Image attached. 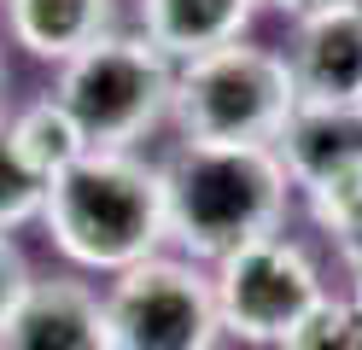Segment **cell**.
Returning <instances> with one entry per match:
<instances>
[{"label": "cell", "mask_w": 362, "mask_h": 350, "mask_svg": "<svg viewBox=\"0 0 362 350\" xmlns=\"http://www.w3.org/2000/svg\"><path fill=\"white\" fill-rule=\"evenodd\" d=\"M47 240L82 269L123 274L158 257L170 240V204H164V170L134 152H82L71 170H59L41 199Z\"/></svg>", "instance_id": "6da1fadb"}, {"label": "cell", "mask_w": 362, "mask_h": 350, "mask_svg": "<svg viewBox=\"0 0 362 350\" xmlns=\"http://www.w3.org/2000/svg\"><path fill=\"white\" fill-rule=\"evenodd\" d=\"M164 170L170 240L193 263H222L228 251L269 240L286 222L292 175L275 146H187Z\"/></svg>", "instance_id": "7a4b0ae2"}, {"label": "cell", "mask_w": 362, "mask_h": 350, "mask_svg": "<svg viewBox=\"0 0 362 350\" xmlns=\"http://www.w3.org/2000/svg\"><path fill=\"white\" fill-rule=\"evenodd\" d=\"M298 105V82L281 47L228 41L175 64V105L187 146H275Z\"/></svg>", "instance_id": "3957f363"}, {"label": "cell", "mask_w": 362, "mask_h": 350, "mask_svg": "<svg viewBox=\"0 0 362 350\" xmlns=\"http://www.w3.org/2000/svg\"><path fill=\"white\" fill-rule=\"evenodd\" d=\"M53 93L76 117L88 146L134 152V140L158 129L175 105V59L141 30H105L71 64H59Z\"/></svg>", "instance_id": "277c9868"}, {"label": "cell", "mask_w": 362, "mask_h": 350, "mask_svg": "<svg viewBox=\"0 0 362 350\" xmlns=\"http://www.w3.org/2000/svg\"><path fill=\"white\" fill-rule=\"evenodd\" d=\"M211 292H216V321L252 344H281L327 298L310 251L298 240H286V233H269V240L228 251L216 263Z\"/></svg>", "instance_id": "5b68a950"}, {"label": "cell", "mask_w": 362, "mask_h": 350, "mask_svg": "<svg viewBox=\"0 0 362 350\" xmlns=\"http://www.w3.org/2000/svg\"><path fill=\"white\" fill-rule=\"evenodd\" d=\"M111 350H211L216 344V292L181 257H146L111 280L105 298Z\"/></svg>", "instance_id": "8992f818"}, {"label": "cell", "mask_w": 362, "mask_h": 350, "mask_svg": "<svg viewBox=\"0 0 362 350\" xmlns=\"http://www.w3.org/2000/svg\"><path fill=\"white\" fill-rule=\"evenodd\" d=\"M298 100H327V105H356L362 93V0L298 18L286 47Z\"/></svg>", "instance_id": "52a82bcc"}, {"label": "cell", "mask_w": 362, "mask_h": 350, "mask_svg": "<svg viewBox=\"0 0 362 350\" xmlns=\"http://www.w3.org/2000/svg\"><path fill=\"white\" fill-rule=\"evenodd\" d=\"M0 350H111L105 303L76 280H35L0 327Z\"/></svg>", "instance_id": "ba28073f"}, {"label": "cell", "mask_w": 362, "mask_h": 350, "mask_svg": "<svg viewBox=\"0 0 362 350\" xmlns=\"http://www.w3.org/2000/svg\"><path fill=\"white\" fill-rule=\"evenodd\" d=\"M257 12H263V0H141V23L134 30L152 35L181 64V59L211 53V47L245 41Z\"/></svg>", "instance_id": "9c48e42d"}, {"label": "cell", "mask_w": 362, "mask_h": 350, "mask_svg": "<svg viewBox=\"0 0 362 350\" xmlns=\"http://www.w3.org/2000/svg\"><path fill=\"white\" fill-rule=\"evenodd\" d=\"M105 30H117V0H6V35L30 59L71 64Z\"/></svg>", "instance_id": "30bf717a"}, {"label": "cell", "mask_w": 362, "mask_h": 350, "mask_svg": "<svg viewBox=\"0 0 362 350\" xmlns=\"http://www.w3.org/2000/svg\"><path fill=\"white\" fill-rule=\"evenodd\" d=\"M275 152L286 163L292 187H315L327 170H339V163H351L362 152V117H356V105L298 100L286 129L275 134Z\"/></svg>", "instance_id": "8fae6325"}, {"label": "cell", "mask_w": 362, "mask_h": 350, "mask_svg": "<svg viewBox=\"0 0 362 350\" xmlns=\"http://www.w3.org/2000/svg\"><path fill=\"white\" fill-rule=\"evenodd\" d=\"M6 129H12L18 158H24L30 175H41V181H53L59 170H71L82 152H94V146H88V134L76 129V117L59 105V93H41V100L18 105Z\"/></svg>", "instance_id": "7c38bea8"}, {"label": "cell", "mask_w": 362, "mask_h": 350, "mask_svg": "<svg viewBox=\"0 0 362 350\" xmlns=\"http://www.w3.org/2000/svg\"><path fill=\"white\" fill-rule=\"evenodd\" d=\"M304 199H310L315 228L327 240H339L345 257H356L362 251V152L351 163H339V170H327L315 187H304Z\"/></svg>", "instance_id": "4fadbf2b"}, {"label": "cell", "mask_w": 362, "mask_h": 350, "mask_svg": "<svg viewBox=\"0 0 362 350\" xmlns=\"http://www.w3.org/2000/svg\"><path fill=\"white\" fill-rule=\"evenodd\" d=\"M281 350H362V310L351 298H322L281 339Z\"/></svg>", "instance_id": "5bb4252c"}, {"label": "cell", "mask_w": 362, "mask_h": 350, "mask_svg": "<svg viewBox=\"0 0 362 350\" xmlns=\"http://www.w3.org/2000/svg\"><path fill=\"white\" fill-rule=\"evenodd\" d=\"M41 199H47V181L30 175V163L18 158V146H12L6 117H0V233H12V228H24L30 216H41Z\"/></svg>", "instance_id": "9a60e30c"}, {"label": "cell", "mask_w": 362, "mask_h": 350, "mask_svg": "<svg viewBox=\"0 0 362 350\" xmlns=\"http://www.w3.org/2000/svg\"><path fill=\"white\" fill-rule=\"evenodd\" d=\"M35 286L30 280V263H24V251L12 245V233H0V327H6V315L24 303V292Z\"/></svg>", "instance_id": "2e32d148"}, {"label": "cell", "mask_w": 362, "mask_h": 350, "mask_svg": "<svg viewBox=\"0 0 362 350\" xmlns=\"http://www.w3.org/2000/svg\"><path fill=\"white\" fill-rule=\"evenodd\" d=\"M263 6H275V12H286L292 23H298V18H310V12H327V6H345V0H263Z\"/></svg>", "instance_id": "e0dca14e"}, {"label": "cell", "mask_w": 362, "mask_h": 350, "mask_svg": "<svg viewBox=\"0 0 362 350\" xmlns=\"http://www.w3.org/2000/svg\"><path fill=\"white\" fill-rule=\"evenodd\" d=\"M351 269H356V292H351V303L362 310V263H351Z\"/></svg>", "instance_id": "ac0fdd59"}, {"label": "cell", "mask_w": 362, "mask_h": 350, "mask_svg": "<svg viewBox=\"0 0 362 350\" xmlns=\"http://www.w3.org/2000/svg\"><path fill=\"white\" fill-rule=\"evenodd\" d=\"M356 117H362V93H356Z\"/></svg>", "instance_id": "d6986e66"}, {"label": "cell", "mask_w": 362, "mask_h": 350, "mask_svg": "<svg viewBox=\"0 0 362 350\" xmlns=\"http://www.w3.org/2000/svg\"><path fill=\"white\" fill-rule=\"evenodd\" d=\"M0 76H6V59H0Z\"/></svg>", "instance_id": "ffe728a7"}]
</instances>
